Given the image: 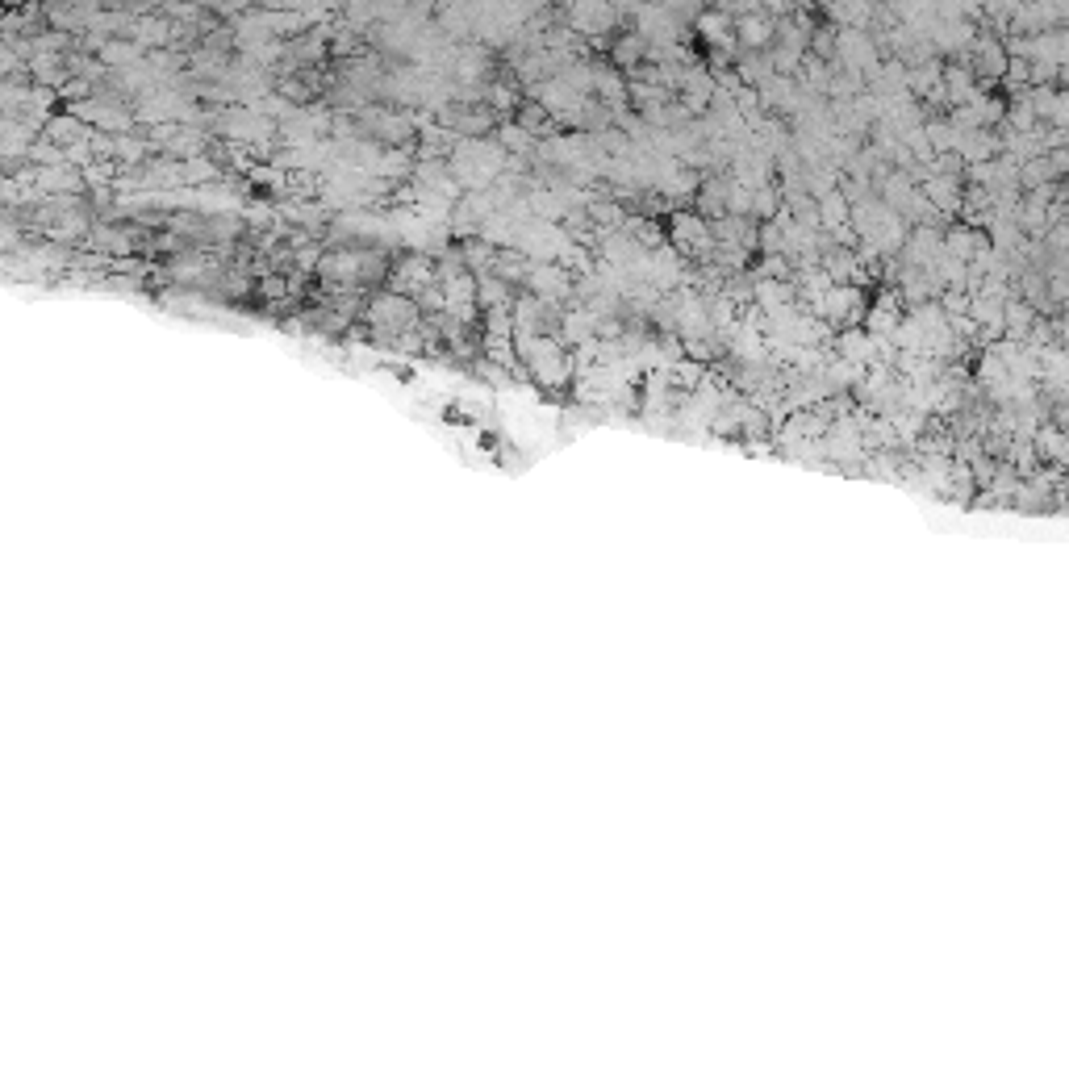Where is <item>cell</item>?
<instances>
[{
    "instance_id": "cell-1",
    "label": "cell",
    "mask_w": 1069,
    "mask_h": 1069,
    "mask_svg": "<svg viewBox=\"0 0 1069 1069\" xmlns=\"http://www.w3.org/2000/svg\"><path fill=\"white\" fill-rule=\"evenodd\" d=\"M815 318L827 322L831 330H852L857 322H865V289H857V284H831Z\"/></svg>"
},
{
    "instance_id": "cell-2",
    "label": "cell",
    "mask_w": 1069,
    "mask_h": 1069,
    "mask_svg": "<svg viewBox=\"0 0 1069 1069\" xmlns=\"http://www.w3.org/2000/svg\"><path fill=\"white\" fill-rule=\"evenodd\" d=\"M669 243L681 259H706L715 255V239H710V226L698 218V213H673L669 222Z\"/></svg>"
},
{
    "instance_id": "cell-3",
    "label": "cell",
    "mask_w": 1069,
    "mask_h": 1069,
    "mask_svg": "<svg viewBox=\"0 0 1069 1069\" xmlns=\"http://www.w3.org/2000/svg\"><path fill=\"white\" fill-rule=\"evenodd\" d=\"M919 193H923V201H928L940 213V218H953V213H961L965 184H961V176H923Z\"/></svg>"
},
{
    "instance_id": "cell-4",
    "label": "cell",
    "mask_w": 1069,
    "mask_h": 1069,
    "mask_svg": "<svg viewBox=\"0 0 1069 1069\" xmlns=\"http://www.w3.org/2000/svg\"><path fill=\"white\" fill-rule=\"evenodd\" d=\"M773 21L765 17V13H748V17H740L735 21V46H740V51H752V55H765V51H773Z\"/></svg>"
},
{
    "instance_id": "cell-5",
    "label": "cell",
    "mask_w": 1069,
    "mask_h": 1069,
    "mask_svg": "<svg viewBox=\"0 0 1069 1069\" xmlns=\"http://www.w3.org/2000/svg\"><path fill=\"white\" fill-rule=\"evenodd\" d=\"M589 97H593V101L602 97V105H606L614 117H619V113H627V80H623L614 67H593Z\"/></svg>"
},
{
    "instance_id": "cell-6",
    "label": "cell",
    "mask_w": 1069,
    "mask_h": 1069,
    "mask_svg": "<svg viewBox=\"0 0 1069 1069\" xmlns=\"http://www.w3.org/2000/svg\"><path fill=\"white\" fill-rule=\"evenodd\" d=\"M610 59H614V71H623V76H627V71H635L639 63L648 59V42L639 38L635 30L614 34V38H610Z\"/></svg>"
},
{
    "instance_id": "cell-7",
    "label": "cell",
    "mask_w": 1069,
    "mask_h": 1069,
    "mask_svg": "<svg viewBox=\"0 0 1069 1069\" xmlns=\"http://www.w3.org/2000/svg\"><path fill=\"white\" fill-rule=\"evenodd\" d=\"M815 218H819V230H823V234H840V230H848V201L840 197V188L815 201Z\"/></svg>"
},
{
    "instance_id": "cell-8",
    "label": "cell",
    "mask_w": 1069,
    "mask_h": 1069,
    "mask_svg": "<svg viewBox=\"0 0 1069 1069\" xmlns=\"http://www.w3.org/2000/svg\"><path fill=\"white\" fill-rule=\"evenodd\" d=\"M477 301L489 305V310H510V305H514V289H510L506 280H497L493 272H485L477 280Z\"/></svg>"
},
{
    "instance_id": "cell-9",
    "label": "cell",
    "mask_w": 1069,
    "mask_h": 1069,
    "mask_svg": "<svg viewBox=\"0 0 1069 1069\" xmlns=\"http://www.w3.org/2000/svg\"><path fill=\"white\" fill-rule=\"evenodd\" d=\"M1032 447H1036V460H1049L1053 468L1065 464V435L1057 431V426H1040V431L1032 435Z\"/></svg>"
},
{
    "instance_id": "cell-10",
    "label": "cell",
    "mask_w": 1069,
    "mask_h": 1069,
    "mask_svg": "<svg viewBox=\"0 0 1069 1069\" xmlns=\"http://www.w3.org/2000/svg\"><path fill=\"white\" fill-rule=\"evenodd\" d=\"M781 213V193H777V184H765V188H756L752 193V209H748V218L756 222V226H765V222H773Z\"/></svg>"
},
{
    "instance_id": "cell-11",
    "label": "cell",
    "mask_w": 1069,
    "mask_h": 1069,
    "mask_svg": "<svg viewBox=\"0 0 1069 1069\" xmlns=\"http://www.w3.org/2000/svg\"><path fill=\"white\" fill-rule=\"evenodd\" d=\"M497 147H502V151H518V155H531L535 151V138L522 134L518 126H502V134H497Z\"/></svg>"
}]
</instances>
